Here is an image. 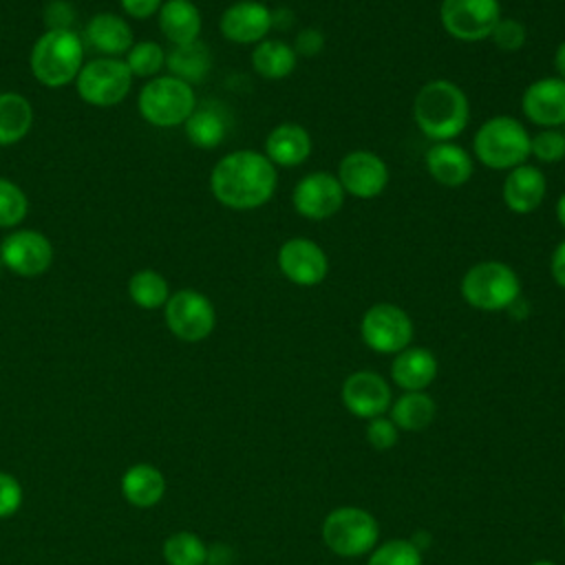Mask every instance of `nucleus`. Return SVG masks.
<instances>
[{
    "label": "nucleus",
    "instance_id": "nucleus-1",
    "mask_svg": "<svg viewBox=\"0 0 565 565\" xmlns=\"http://www.w3.org/2000/svg\"><path fill=\"white\" fill-rule=\"evenodd\" d=\"M278 185V168L256 150L223 154L210 172L212 196L230 210L249 212L267 205Z\"/></svg>",
    "mask_w": 565,
    "mask_h": 565
},
{
    "label": "nucleus",
    "instance_id": "nucleus-2",
    "mask_svg": "<svg viewBox=\"0 0 565 565\" xmlns=\"http://www.w3.org/2000/svg\"><path fill=\"white\" fill-rule=\"evenodd\" d=\"M415 126L435 141H455L470 121V102L450 79L426 82L413 99Z\"/></svg>",
    "mask_w": 565,
    "mask_h": 565
},
{
    "label": "nucleus",
    "instance_id": "nucleus-3",
    "mask_svg": "<svg viewBox=\"0 0 565 565\" xmlns=\"http://www.w3.org/2000/svg\"><path fill=\"white\" fill-rule=\"evenodd\" d=\"M84 51V40L73 29H46L31 49L29 68L42 86L62 88L77 79Z\"/></svg>",
    "mask_w": 565,
    "mask_h": 565
},
{
    "label": "nucleus",
    "instance_id": "nucleus-4",
    "mask_svg": "<svg viewBox=\"0 0 565 565\" xmlns=\"http://www.w3.org/2000/svg\"><path fill=\"white\" fill-rule=\"evenodd\" d=\"M530 137L532 135L521 119L512 115H492L477 128L472 137V152L488 170L508 172L527 161Z\"/></svg>",
    "mask_w": 565,
    "mask_h": 565
},
{
    "label": "nucleus",
    "instance_id": "nucleus-5",
    "mask_svg": "<svg viewBox=\"0 0 565 565\" xmlns=\"http://www.w3.org/2000/svg\"><path fill=\"white\" fill-rule=\"evenodd\" d=\"M459 294L472 309L497 313L521 298V278L503 260H481L461 276Z\"/></svg>",
    "mask_w": 565,
    "mask_h": 565
},
{
    "label": "nucleus",
    "instance_id": "nucleus-6",
    "mask_svg": "<svg viewBox=\"0 0 565 565\" xmlns=\"http://www.w3.org/2000/svg\"><path fill=\"white\" fill-rule=\"evenodd\" d=\"M139 115L157 128H174L183 126L185 119L196 108L194 86L172 77L157 75L148 79L137 99Z\"/></svg>",
    "mask_w": 565,
    "mask_h": 565
},
{
    "label": "nucleus",
    "instance_id": "nucleus-7",
    "mask_svg": "<svg viewBox=\"0 0 565 565\" xmlns=\"http://www.w3.org/2000/svg\"><path fill=\"white\" fill-rule=\"evenodd\" d=\"M380 539L375 516L355 505L331 510L322 521V543L342 558H358L369 554Z\"/></svg>",
    "mask_w": 565,
    "mask_h": 565
},
{
    "label": "nucleus",
    "instance_id": "nucleus-8",
    "mask_svg": "<svg viewBox=\"0 0 565 565\" xmlns=\"http://www.w3.org/2000/svg\"><path fill=\"white\" fill-rule=\"evenodd\" d=\"M132 73L121 57H97L84 62L75 88L77 95L97 108L117 106L132 88Z\"/></svg>",
    "mask_w": 565,
    "mask_h": 565
},
{
    "label": "nucleus",
    "instance_id": "nucleus-9",
    "mask_svg": "<svg viewBox=\"0 0 565 565\" xmlns=\"http://www.w3.org/2000/svg\"><path fill=\"white\" fill-rule=\"evenodd\" d=\"M413 335L411 316L393 302H375L362 313L360 338L375 353L395 355L411 347Z\"/></svg>",
    "mask_w": 565,
    "mask_h": 565
},
{
    "label": "nucleus",
    "instance_id": "nucleus-10",
    "mask_svg": "<svg viewBox=\"0 0 565 565\" xmlns=\"http://www.w3.org/2000/svg\"><path fill=\"white\" fill-rule=\"evenodd\" d=\"M166 327L181 342H201L216 327V309L212 300L196 289H179L170 294L163 307Z\"/></svg>",
    "mask_w": 565,
    "mask_h": 565
},
{
    "label": "nucleus",
    "instance_id": "nucleus-11",
    "mask_svg": "<svg viewBox=\"0 0 565 565\" xmlns=\"http://www.w3.org/2000/svg\"><path fill=\"white\" fill-rule=\"evenodd\" d=\"M501 15L499 0H441L439 4L444 31L459 42H481L490 38Z\"/></svg>",
    "mask_w": 565,
    "mask_h": 565
},
{
    "label": "nucleus",
    "instance_id": "nucleus-12",
    "mask_svg": "<svg viewBox=\"0 0 565 565\" xmlns=\"http://www.w3.org/2000/svg\"><path fill=\"white\" fill-rule=\"evenodd\" d=\"M344 190L335 174L316 170L296 181L291 190V205L298 216L307 221H327L344 205Z\"/></svg>",
    "mask_w": 565,
    "mask_h": 565
},
{
    "label": "nucleus",
    "instance_id": "nucleus-13",
    "mask_svg": "<svg viewBox=\"0 0 565 565\" xmlns=\"http://www.w3.org/2000/svg\"><path fill=\"white\" fill-rule=\"evenodd\" d=\"M0 263L20 278L42 276L53 265V243L38 230H15L0 243Z\"/></svg>",
    "mask_w": 565,
    "mask_h": 565
},
{
    "label": "nucleus",
    "instance_id": "nucleus-14",
    "mask_svg": "<svg viewBox=\"0 0 565 565\" xmlns=\"http://www.w3.org/2000/svg\"><path fill=\"white\" fill-rule=\"evenodd\" d=\"M335 177L344 190L355 199H375L380 196L388 181L391 172L386 161L373 150H351L338 161Z\"/></svg>",
    "mask_w": 565,
    "mask_h": 565
},
{
    "label": "nucleus",
    "instance_id": "nucleus-15",
    "mask_svg": "<svg viewBox=\"0 0 565 565\" xmlns=\"http://www.w3.org/2000/svg\"><path fill=\"white\" fill-rule=\"evenodd\" d=\"M276 265L280 274L298 285V287H316L329 274V256L327 252L307 236L287 238L278 247Z\"/></svg>",
    "mask_w": 565,
    "mask_h": 565
},
{
    "label": "nucleus",
    "instance_id": "nucleus-16",
    "mask_svg": "<svg viewBox=\"0 0 565 565\" xmlns=\"http://www.w3.org/2000/svg\"><path fill=\"white\" fill-rule=\"evenodd\" d=\"M340 397L344 408L360 419L384 415L393 402L388 382L375 371H353L342 382Z\"/></svg>",
    "mask_w": 565,
    "mask_h": 565
},
{
    "label": "nucleus",
    "instance_id": "nucleus-17",
    "mask_svg": "<svg viewBox=\"0 0 565 565\" xmlns=\"http://www.w3.org/2000/svg\"><path fill=\"white\" fill-rule=\"evenodd\" d=\"M274 26V13L265 2L238 0L232 2L218 20L221 35L234 44H258Z\"/></svg>",
    "mask_w": 565,
    "mask_h": 565
},
{
    "label": "nucleus",
    "instance_id": "nucleus-18",
    "mask_svg": "<svg viewBox=\"0 0 565 565\" xmlns=\"http://www.w3.org/2000/svg\"><path fill=\"white\" fill-rule=\"evenodd\" d=\"M521 113L539 128L565 126V79L558 75L534 79L521 95Z\"/></svg>",
    "mask_w": 565,
    "mask_h": 565
},
{
    "label": "nucleus",
    "instance_id": "nucleus-19",
    "mask_svg": "<svg viewBox=\"0 0 565 565\" xmlns=\"http://www.w3.org/2000/svg\"><path fill=\"white\" fill-rule=\"evenodd\" d=\"M424 166L430 179L444 188H461L475 172L470 152L457 141H435L424 154Z\"/></svg>",
    "mask_w": 565,
    "mask_h": 565
},
{
    "label": "nucleus",
    "instance_id": "nucleus-20",
    "mask_svg": "<svg viewBox=\"0 0 565 565\" xmlns=\"http://www.w3.org/2000/svg\"><path fill=\"white\" fill-rule=\"evenodd\" d=\"M545 194H547V179L541 168L532 163H521L505 172L501 199L510 212L530 214L541 207Z\"/></svg>",
    "mask_w": 565,
    "mask_h": 565
},
{
    "label": "nucleus",
    "instance_id": "nucleus-21",
    "mask_svg": "<svg viewBox=\"0 0 565 565\" xmlns=\"http://www.w3.org/2000/svg\"><path fill=\"white\" fill-rule=\"evenodd\" d=\"M313 150L309 130L296 121H282L274 126L265 137V157L276 168L302 166Z\"/></svg>",
    "mask_w": 565,
    "mask_h": 565
},
{
    "label": "nucleus",
    "instance_id": "nucleus-22",
    "mask_svg": "<svg viewBox=\"0 0 565 565\" xmlns=\"http://www.w3.org/2000/svg\"><path fill=\"white\" fill-rule=\"evenodd\" d=\"M82 40H84V46L88 44L93 51L102 53L104 57L126 55L128 49L135 44L128 22L117 13H95L88 20Z\"/></svg>",
    "mask_w": 565,
    "mask_h": 565
},
{
    "label": "nucleus",
    "instance_id": "nucleus-23",
    "mask_svg": "<svg viewBox=\"0 0 565 565\" xmlns=\"http://www.w3.org/2000/svg\"><path fill=\"white\" fill-rule=\"evenodd\" d=\"M437 377V358L426 347H406L391 362V380L402 391H424Z\"/></svg>",
    "mask_w": 565,
    "mask_h": 565
},
{
    "label": "nucleus",
    "instance_id": "nucleus-24",
    "mask_svg": "<svg viewBox=\"0 0 565 565\" xmlns=\"http://www.w3.org/2000/svg\"><path fill=\"white\" fill-rule=\"evenodd\" d=\"M185 137L192 146L201 150H214L216 146L223 143L227 128H230V117L225 106L218 102H196V108L183 124Z\"/></svg>",
    "mask_w": 565,
    "mask_h": 565
},
{
    "label": "nucleus",
    "instance_id": "nucleus-25",
    "mask_svg": "<svg viewBox=\"0 0 565 565\" xmlns=\"http://www.w3.org/2000/svg\"><path fill=\"white\" fill-rule=\"evenodd\" d=\"M159 29L172 46L201 40L203 18L192 0H166L159 9Z\"/></svg>",
    "mask_w": 565,
    "mask_h": 565
},
{
    "label": "nucleus",
    "instance_id": "nucleus-26",
    "mask_svg": "<svg viewBox=\"0 0 565 565\" xmlns=\"http://www.w3.org/2000/svg\"><path fill=\"white\" fill-rule=\"evenodd\" d=\"M124 499L135 508H152L166 494V477L152 463H132L119 481Z\"/></svg>",
    "mask_w": 565,
    "mask_h": 565
},
{
    "label": "nucleus",
    "instance_id": "nucleus-27",
    "mask_svg": "<svg viewBox=\"0 0 565 565\" xmlns=\"http://www.w3.org/2000/svg\"><path fill=\"white\" fill-rule=\"evenodd\" d=\"M166 68L170 71L172 77H177L190 86L201 84L207 79V75L212 71V51L201 40L181 44V46H172L166 53Z\"/></svg>",
    "mask_w": 565,
    "mask_h": 565
},
{
    "label": "nucleus",
    "instance_id": "nucleus-28",
    "mask_svg": "<svg viewBox=\"0 0 565 565\" xmlns=\"http://www.w3.org/2000/svg\"><path fill=\"white\" fill-rule=\"evenodd\" d=\"M296 64H298V55L291 49V44L285 40L265 38L252 49V68L263 79H269V82L285 79L296 71Z\"/></svg>",
    "mask_w": 565,
    "mask_h": 565
},
{
    "label": "nucleus",
    "instance_id": "nucleus-29",
    "mask_svg": "<svg viewBox=\"0 0 565 565\" xmlns=\"http://www.w3.org/2000/svg\"><path fill=\"white\" fill-rule=\"evenodd\" d=\"M33 126L31 102L13 90L0 93V148L22 141Z\"/></svg>",
    "mask_w": 565,
    "mask_h": 565
},
{
    "label": "nucleus",
    "instance_id": "nucleus-30",
    "mask_svg": "<svg viewBox=\"0 0 565 565\" xmlns=\"http://www.w3.org/2000/svg\"><path fill=\"white\" fill-rule=\"evenodd\" d=\"M391 422L397 430H424L435 419V399L424 391H404L395 402H391Z\"/></svg>",
    "mask_w": 565,
    "mask_h": 565
},
{
    "label": "nucleus",
    "instance_id": "nucleus-31",
    "mask_svg": "<svg viewBox=\"0 0 565 565\" xmlns=\"http://www.w3.org/2000/svg\"><path fill=\"white\" fill-rule=\"evenodd\" d=\"M128 296L141 309H159L166 307L170 298V287L163 274L157 269H139L128 280Z\"/></svg>",
    "mask_w": 565,
    "mask_h": 565
},
{
    "label": "nucleus",
    "instance_id": "nucleus-32",
    "mask_svg": "<svg viewBox=\"0 0 565 565\" xmlns=\"http://www.w3.org/2000/svg\"><path fill=\"white\" fill-rule=\"evenodd\" d=\"M161 554L168 565H205L210 561V550L203 539L188 530L172 532L163 541Z\"/></svg>",
    "mask_w": 565,
    "mask_h": 565
},
{
    "label": "nucleus",
    "instance_id": "nucleus-33",
    "mask_svg": "<svg viewBox=\"0 0 565 565\" xmlns=\"http://www.w3.org/2000/svg\"><path fill=\"white\" fill-rule=\"evenodd\" d=\"M124 62L130 68L132 77H148V79H152L166 66V51L154 40L135 42L128 49Z\"/></svg>",
    "mask_w": 565,
    "mask_h": 565
},
{
    "label": "nucleus",
    "instance_id": "nucleus-34",
    "mask_svg": "<svg viewBox=\"0 0 565 565\" xmlns=\"http://www.w3.org/2000/svg\"><path fill=\"white\" fill-rule=\"evenodd\" d=\"M366 565H422V552L415 541L391 539L369 552Z\"/></svg>",
    "mask_w": 565,
    "mask_h": 565
},
{
    "label": "nucleus",
    "instance_id": "nucleus-35",
    "mask_svg": "<svg viewBox=\"0 0 565 565\" xmlns=\"http://www.w3.org/2000/svg\"><path fill=\"white\" fill-rule=\"evenodd\" d=\"M29 212L26 194L11 179L0 177V227H15Z\"/></svg>",
    "mask_w": 565,
    "mask_h": 565
},
{
    "label": "nucleus",
    "instance_id": "nucleus-36",
    "mask_svg": "<svg viewBox=\"0 0 565 565\" xmlns=\"http://www.w3.org/2000/svg\"><path fill=\"white\" fill-rule=\"evenodd\" d=\"M530 157L541 163H556L565 159V132L561 128H541L530 137Z\"/></svg>",
    "mask_w": 565,
    "mask_h": 565
},
{
    "label": "nucleus",
    "instance_id": "nucleus-37",
    "mask_svg": "<svg viewBox=\"0 0 565 565\" xmlns=\"http://www.w3.org/2000/svg\"><path fill=\"white\" fill-rule=\"evenodd\" d=\"M490 40L494 42L497 49L512 53V51L523 49V44L527 40V31H525V24L521 20L501 15V20L494 24V29L490 33Z\"/></svg>",
    "mask_w": 565,
    "mask_h": 565
},
{
    "label": "nucleus",
    "instance_id": "nucleus-38",
    "mask_svg": "<svg viewBox=\"0 0 565 565\" xmlns=\"http://www.w3.org/2000/svg\"><path fill=\"white\" fill-rule=\"evenodd\" d=\"M399 439V430L397 426L391 422V417H373L366 424V441L375 448V450H388L397 444Z\"/></svg>",
    "mask_w": 565,
    "mask_h": 565
},
{
    "label": "nucleus",
    "instance_id": "nucleus-39",
    "mask_svg": "<svg viewBox=\"0 0 565 565\" xmlns=\"http://www.w3.org/2000/svg\"><path fill=\"white\" fill-rule=\"evenodd\" d=\"M24 499L22 483L11 472L0 470V519L13 516Z\"/></svg>",
    "mask_w": 565,
    "mask_h": 565
},
{
    "label": "nucleus",
    "instance_id": "nucleus-40",
    "mask_svg": "<svg viewBox=\"0 0 565 565\" xmlns=\"http://www.w3.org/2000/svg\"><path fill=\"white\" fill-rule=\"evenodd\" d=\"M324 33L316 26H305L296 33L291 49L298 57H316L324 49Z\"/></svg>",
    "mask_w": 565,
    "mask_h": 565
},
{
    "label": "nucleus",
    "instance_id": "nucleus-41",
    "mask_svg": "<svg viewBox=\"0 0 565 565\" xmlns=\"http://www.w3.org/2000/svg\"><path fill=\"white\" fill-rule=\"evenodd\" d=\"M44 22L46 29H71L75 22V11L73 4L66 0H53L44 9Z\"/></svg>",
    "mask_w": 565,
    "mask_h": 565
},
{
    "label": "nucleus",
    "instance_id": "nucleus-42",
    "mask_svg": "<svg viewBox=\"0 0 565 565\" xmlns=\"http://www.w3.org/2000/svg\"><path fill=\"white\" fill-rule=\"evenodd\" d=\"M121 9L126 15L137 18V20H146L154 13H159L163 0H119Z\"/></svg>",
    "mask_w": 565,
    "mask_h": 565
},
{
    "label": "nucleus",
    "instance_id": "nucleus-43",
    "mask_svg": "<svg viewBox=\"0 0 565 565\" xmlns=\"http://www.w3.org/2000/svg\"><path fill=\"white\" fill-rule=\"evenodd\" d=\"M550 274H552V280L561 289H565V238L554 247L550 256Z\"/></svg>",
    "mask_w": 565,
    "mask_h": 565
},
{
    "label": "nucleus",
    "instance_id": "nucleus-44",
    "mask_svg": "<svg viewBox=\"0 0 565 565\" xmlns=\"http://www.w3.org/2000/svg\"><path fill=\"white\" fill-rule=\"evenodd\" d=\"M554 71H556V75L561 77V79H565V40L556 46V51H554Z\"/></svg>",
    "mask_w": 565,
    "mask_h": 565
},
{
    "label": "nucleus",
    "instance_id": "nucleus-45",
    "mask_svg": "<svg viewBox=\"0 0 565 565\" xmlns=\"http://www.w3.org/2000/svg\"><path fill=\"white\" fill-rule=\"evenodd\" d=\"M554 212H556V221H558V223H561V227L565 230V192L558 196Z\"/></svg>",
    "mask_w": 565,
    "mask_h": 565
},
{
    "label": "nucleus",
    "instance_id": "nucleus-46",
    "mask_svg": "<svg viewBox=\"0 0 565 565\" xmlns=\"http://www.w3.org/2000/svg\"><path fill=\"white\" fill-rule=\"evenodd\" d=\"M530 565H556L554 561H545V558H541V561H534V563H530Z\"/></svg>",
    "mask_w": 565,
    "mask_h": 565
},
{
    "label": "nucleus",
    "instance_id": "nucleus-47",
    "mask_svg": "<svg viewBox=\"0 0 565 565\" xmlns=\"http://www.w3.org/2000/svg\"><path fill=\"white\" fill-rule=\"evenodd\" d=\"M563 527H565V512H563Z\"/></svg>",
    "mask_w": 565,
    "mask_h": 565
},
{
    "label": "nucleus",
    "instance_id": "nucleus-48",
    "mask_svg": "<svg viewBox=\"0 0 565 565\" xmlns=\"http://www.w3.org/2000/svg\"><path fill=\"white\" fill-rule=\"evenodd\" d=\"M258 2H265V0H258Z\"/></svg>",
    "mask_w": 565,
    "mask_h": 565
},
{
    "label": "nucleus",
    "instance_id": "nucleus-49",
    "mask_svg": "<svg viewBox=\"0 0 565 565\" xmlns=\"http://www.w3.org/2000/svg\"><path fill=\"white\" fill-rule=\"evenodd\" d=\"M0 265H2V263H0Z\"/></svg>",
    "mask_w": 565,
    "mask_h": 565
}]
</instances>
